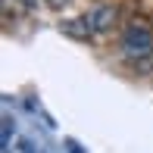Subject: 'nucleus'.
Returning a JSON list of instances; mask_svg holds the SVG:
<instances>
[{
    "mask_svg": "<svg viewBox=\"0 0 153 153\" xmlns=\"http://www.w3.org/2000/svg\"><path fill=\"white\" fill-rule=\"evenodd\" d=\"M122 50H125V56H131V59L150 56L153 53V34L144 28V25H131V28H125V34H122Z\"/></svg>",
    "mask_w": 153,
    "mask_h": 153,
    "instance_id": "f257e3e1",
    "label": "nucleus"
},
{
    "mask_svg": "<svg viewBox=\"0 0 153 153\" xmlns=\"http://www.w3.org/2000/svg\"><path fill=\"white\" fill-rule=\"evenodd\" d=\"M88 25H91V31H109L116 25V19H119V10L116 6H97L91 16H85Z\"/></svg>",
    "mask_w": 153,
    "mask_h": 153,
    "instance_id": "f03ea898",
    "label": "nucleus"
},
{
    "mask_svg": "<svg viewBox=\"0 0 153 153\" xmlns=\"http://www.w3.org/2000/svg\"><path fill=\"white\" fill-rule=\"evenodd\" d=\"M62 31L72 34V38H78V41H88V38H91V25H88V19H69V22H62Z\"/></svg>",
    "mask_w": 153,
    "mask_h": 153,
    "instance_id": "7ed1b4c3",
    "label": "nucleus"
},
{
    "mask_svg": "<svg viewBox=\"0 0 153 153\" xmlns=\"http://www.w3.org/2000/svg\"><path fill=\"white\" fill-rule=\"evenodd\" d=\"M6 153H34V150H31V144H28V141H22L16 150H6Z\"/></svg>",
    "mask_w": 153,
    "mask_h": 153,
    "instance_id": "20e7f679",
    "label": "nucleus"
},
{
    "mask_svg": "<svg viewBox=\"0 0 153 153\" xmlns=\"http://www.w3.org/2000/svg\"><path fill=\"white\" fill-rule=\"evenodd\" d=\"M69 153H81V150H78V144H75V141H69Z\"/></svg>",
    "mask_w": 153,
    "mask_h": 153,
    "instance_id": "39448f33",
    "label": "nucleus"
},
{
    "mask_svg": "<svg viewBox=\"0 0 153 153\" xmlns=\"http://www.w3.org/2000/svg\"><path fill=\"white\" fill-rule=\"evenodd\" d=\"M47 3H50V6H62L66 0H47Z\"/></svg>",
    "mask_w": 153,
    "mask_h": 153,
    "instance_id": "423d86ee",
    "label": "nucleus"
}]
</instances>
